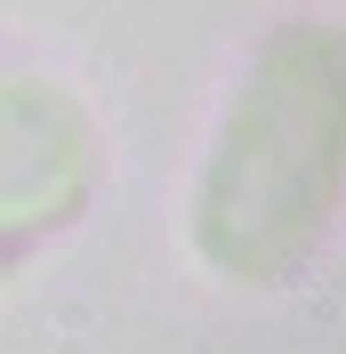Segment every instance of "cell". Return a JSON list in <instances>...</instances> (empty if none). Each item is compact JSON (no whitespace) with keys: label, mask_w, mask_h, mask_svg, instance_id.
I'll use <instances>...</instances> for the list:
<instances>
[{"label":"cell","mask_w":346,"mask_h":354,"mask_svg":"<svg viewBox=\"0 0 346 354\" xmlns=\"http://www.w3.org/2000/svg\"><path fill=\"white\" fill-rule=\"evenodd\" d=\"M24 242H33V234H0V274H8V266L24 258Z\"/></svg>","instance_id":"cell-1"}]
</instances>
